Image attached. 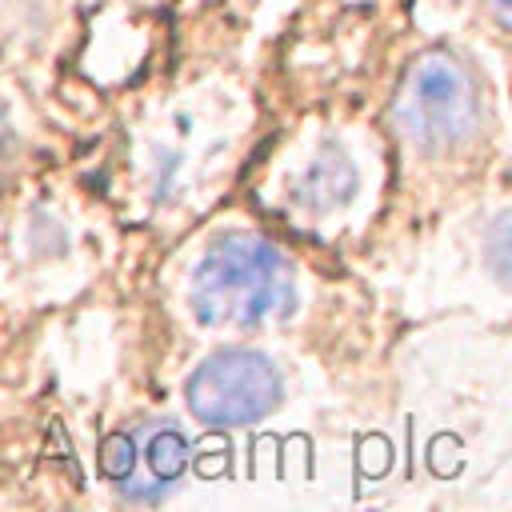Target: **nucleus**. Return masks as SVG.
I'll use <instances>...</instances> for the list:
<instances>
[{
  "mask_svg": "<svg viewBox=\"0 0 512 512\" xmlns=\"http://www.w3.org/2000/svg\"><path fill=\"white\" fill-rule=\"evenodd\" d=\"M188 408L212 428H244L280 404L276 368L248 348H224L188 376Z\"/></svg>",
  "mask_w": 512,
  "mask_h": 512,
  "instance_id": "2",
  "label": "nucleus"
},
{
  "mask_svg": "<svg viewBox=\"0 0 512 512\" xmlns=\"http://www.w3.org/2000/svg\"><path fill=\"white\" fill-rule=\"evenodd\" d=\"M476 112H480V104H476L472 76L452 56L420 60V68H412V76L404 80V88L396 96L400 128L428 148L468 140L476 128Z\"/></svg>",
  "mask_w": 512,
  "mask_h": 512,
  "instance_id": "3",
  "label": "nucleus"
},
{
  "mask_svg": "<svg viewBox=\"0 0 512 512\" xmlns=\"http://www.w3.org/2000/svg\"><path fill=\"white\" fill-rule=\"evenodd\" d=\"M188 304L212 328H256L292 304V268L260 236H224L200 256Z\"/></svg>",
  "mask_w": 512,
  "mask_h": 512,
  "instance_id": "1",
  "label": "nucleus"
},
{
  "mask_svg": "<svg viewBox=\"0 0 512 512\" xmlns=\"http://www.w3.org/2000/svg\"><path fill=\"white\" fill-rule=\"evenodd\" d=\"M100 468L124 500L156 504L180 484L188 468V440L172 420H136L104 440Z\"/></svg>",
  "mask_w": 512,
  "mask_h": 512,
  "instance_id": "4",
  "label": "nucleus"
}]
</instances>
